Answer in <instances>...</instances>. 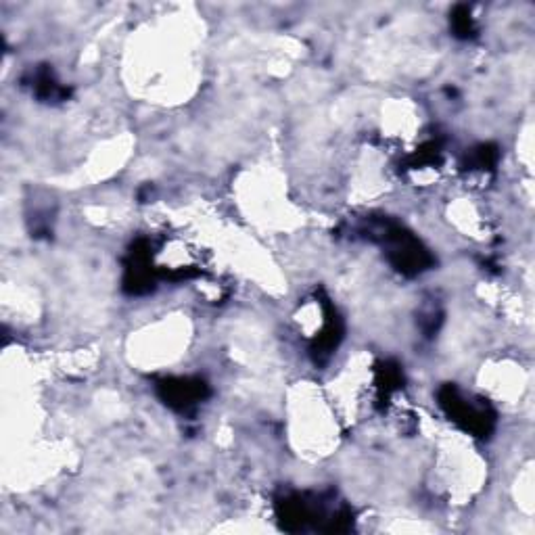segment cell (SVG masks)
Masks as SVG:
<instances>
[{
  "instance_id": "1",
  "label": "cell",
  "mask_w": 535,
  "mask_h": 535,
  "mask_svg": "<svg viewBox=\"0 0 535 535\" xmlns=\"http://www.w3.org/2000/svg\"><path fill=\"white\" fill-rule=\"evenodd\" d=\"M372 232H377L379 235V243L385 247L391 266L398 268L402 274L414 276L431 266L433 260L429 251L402 226L391 222H379L372 228Z\"/></svg>"
},
{
  "instance_id": "2",
  "label": "cell",
  "mask_w": 535,
  "mask_h": 535,
  "mask_svg": "<svg viewBox=\"0 0 535 535\" xmlns=\"http://www.w3.org/2000/svg\"><path fill=\"white\" fill-rule=\"evenodd\" d=\"M439 404L444 406V410L448 412V416L452 418L454 423H458L464 431H469L473 435H485L490 433L492 425H494V416L492 412L487 410L485 406H477L475 402L464 400L460 391L452 385L444 387L439 391Z\"/></svg>"
},
{
  "instance_id": "3",
  "label": "cell",
  "mask_w": 535,
  "mask_h": 535,
  "mask_svg": "<svg viewBox=\"0 0 535 535\" xmlns=\"http://www.w3.org/2000/svg\"><path fill=\"white\" fill-rule=\"evenodd\" d=\"M159 395L170 408L189 412L207 398V385L201 379H168L159 385Z\"/></svg>"
},
{
  "instance_id": "4",
  "label": "cell",
  "mask_w": 535,
  "mask_h": 535,
  "mask_svg": "<svg viewBox=\"0 0 535 535\" xmlns=\"http://www.w3.org/2000/svg\"><path fill=\"white\" fill-rule=\"evenodd\" d=\"M32 90L36 92L38 99L44 101H57L67 95V90L55 80L49 69H40V72L32 76Z\"/></svg>"
},
{
  "instance_id": "5",
  "label": "cell",
  "mask_w": 535,
  "mask_h": 535,
  "mask_svg": "<svg viewBox=\"0 0 535 535\" xmlns=\"http://www.w3.org/2000/svg\"><path fill=\"white\" fill-rule=\"evenodd\" d=\"M452 28L458 38H471L475 34V19L467 7H456L452 15Z\"/></svg>"
}]
</instances>
